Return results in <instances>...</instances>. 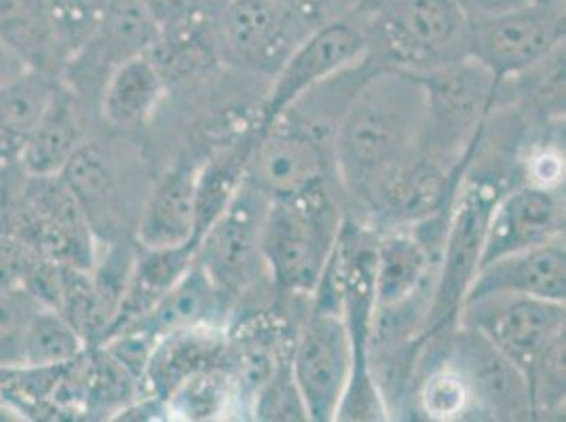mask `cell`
<instances>
[{
	"label": "cell",
	"instance_id": "8992f818",
	"mask_svg": "<svg viewBox=\"0 0 566 422\" xmlns=\"http://www.w3.org/2000/svg\"><path fill=\"white\" fill-rule=\"evenodd\" d=\"M503 190L495 171L478 173L472 167L465 169L450 203L424 338L447 334L457 326L461 306L482 262L491 211Z\"/></svg>",
	"mask_w": 566,
	"mask_h": 422
},
{
	"label": "cell",
	"instance_id": "e0dca14e",
	"mask_svg": "<svg viewBox=\"0 0 566 422\" xmlns=\"http://www.w3.org/2000/svg\"><path fill=\"white\" fill-rule=\"evenodd\" d=\"M197 165L180 159L153 180L134 229V241L146 247H169L195 241Z\"/></svg>",
	"mask_w": 566,
	"mask_h": 422
},
{
	"label": "cell",
	"instance_id": "6da1fadb",
	"mask_svg": "<svg viewBox=\"0 0 566 422\" xmlns=\"http://www.w3.org/2000/svg\"><path fill=\"white\" fill-rule=\"evenodd\" d=\"M421 72L377 64L357 87L334 138V173L347 205L368 222L385 187L421 155Z\"/></svg>",
	"mask_w": 566,
	"mask_h": 422
},
{
	"label": "cell",
	"instance_id": "83f0119b",
	"mask_svg": "<svg viewBox=\"0 0 566 422\" xmlns=\"http://www.w3.org/2000/svg\"><path fill=\"white\" fill-rule=\"evenodd\" d=\"M417 403L427 421L450 422L473 419L470 389L463 376L440 357L417 378Z\"/></svg>",
	"mask_w": 566,
	"mask_h": 422
},
{
	"label": "cell",
	"instance_id": "9a60e30c",
	"mask_svg": "<svg viewBox=\"0 0 566 422\" xmlns=\"http://www.w3.org/2000/svg\"><path fill=\"white\" fill-rule=\"evenodd\" d=\"M565 236V188L520 182L505 188L491 211L482 264Z\"/></svg>",
	"mask_w": 566,
	"mask_h": 422
},
{
	"label": "cell",
	"instance_id": "5b68a950",
	"mask_svg": "<svg viewBox=\"0 0 566 422\" xmlns=\"http://www.w3.org/2000/svg\"><path fill=\"white\" fill-rule=\"evenodd\" d=\"M354 363V338L326 268L324 279L308 298L290 352L292 376L305 399L308 421L336 419Z\"/></svg>",
	"mask_w": 566,
	"mask_h": 422
},
{
	"label": "cell",
	"instance_id": "f1b7e54d",
	"mask_svg": "<svg viewBox=\"0 0 566 422\" xmlns=\"http://www.w3.org/2000/svg\"><path fill=\"white\" fill-rule=\"evenodd\" d=\"M108 4L111 0H48L64 66L94 39Z\"/></svg>",
	"mask_w": 566,
	"mask_h": 422
},
{
	"label": "cell",
	"instance_id": "836d02e7",
	"mask_svg": "<svg viewBox=\"0 0 566 422\" xmlns=\"http://www.w3.org/2000/svg\"><path fill=\"white\" fill-rule=\"evenodd\" d=\"M142 2L155 13L159 24H166L210 0H142Z\"/></svg>",
	"mask_w": 566,
	"mask_h": 422
},
{
	"label": "cell",
	"instance_id": "d6986e66",
	"mask_svg": "<svg viewBox=\"0 0 566 422\" xmlns=\"http://www.w3.org/2000/svg\"><path fill=\"white\" fill-rule=\"evenodd\" d=\"M166 92V78L148 55L113 66L97 95V113L104 129L117 136L140 134L161 108Z\"/></svg>",
	"mask_w": 566,
	"mask_h": 422
},
{
	"label": "cell",
	"instance_id": "cb8c5ba5",
	"mask_svg": "<svg viewBox=\"0 0 566 422\" xmlns=\"http://www.w3.org/2000/svg\"><path fill=\"white\" fill-rule=\"evenodd\" d=\"M0 41L32 71L62 72L64 60L48 0H0Z\"/></svg>",
	"mask_w": 566,
	"mask_h": 422
},
{
	"label": "cell",
	"instance_id": "52a82bcc",
	"mask_svg": "<svg viewBox=\"0 0 566 422\" xmlns=\"http://www.w3.org/2000/svg\"><path fill=\"white\" fill-rule=\"evenodd\" d=\"M266 208L269 197L243 176L235 197L197 245L195 260L231 306L256 289L260 283L271 285L260 247Z\"/></svg>",
	"mask_w": 566,
	"mask_h": 422
},
{
	"label": "cell",
	"instance_id": "d590c367",
	"mask_svg": "<svg viewBox=\"0 0 566 422\" xmlns=\"http://www.w3.org/2000/svg\"><path fill=\"white\" fill-rule=\"evenodd\" d=\"M22 71H25L22 60L0 41V87Z\"/></svg>",
	"mask_w": 566,
	"mask_h": 422
},
{
	"label": "cell",
	"instance_id": "d4e9b609",
	"mask_svg": "<svg viewBox=\"0 0 566 422\" xmlns=\"http://www.w3.org/2000/svg\"><path fill=\"white\" fill-rule=\"evenodd\" d=\"M254 141V131L245 138L220 148L197 165L195 178V241L199 245L201 236L216 222V218L227 210L231 199L243 182L248 155Z\"/></svg>",
	"mask_w": 566,
	"mask_h": 422
},
{
	"label": "cell",
	"instance_id": "4fadbf2b",
	"mask_svg": "<svg viewBox=\"0 0 566 422\" xmlns=\"http://www.w3.org/2000/svg\"><path fill=\"white\" fill-rule=\"evenodd\" d=\"M366 55V32L354 18L340 15L313 28L273 74L254 131L273 125L311 87L361 62Z\"/></svg>",
	"mask_w": 566,
	"mask_h": 422
},
{
	"label": "cell",
	"instance_id": "30bf717a",
	"mask_svg": "<svg viewBox=\"0 0 566 422\" xmlns=\"http://www.w3.org/2000/svg\"><path fill=\"white\" fill-rule=\"evenodd\" d=\"M308 32L282 0H227L216 28L218 60L273 78Z\"/></svg>",
	"mask_w": 566,
	"mask_h": 422
},
{
	"label": "cell",
	"instance_id": "3957f363",
	"mask_svg": "<svg viewBox=\"0 0 566 422\" xmlns=\"http://www.w3.org/2000/svg\"><path fill=\"white\" fill-rule=\"evenodd\" d=\"M424 83V157L465 171L475 144L495 113L499 78L470 55L433 71Z\"/></svg>",
	"mask_w": 566,
	"mask_h": 422
},
{
	"label": "cell",
	"instance_id": "ffe728a7",
	"mask_svg": "<svg viewBox=\"0 0 566 422\" xmlns=\"http://www.w3.org/2000/svg\"><path fill=\"white\" fill-rule=\"evenodd\" d=\"M195 254L197 243L169 247H146L136 243V252L118 303L117 315L106 340L120 329L136 324L146 313H150L153 306L182 279V275L195 262Z\"/></svg>",
	"mask_w": 566,
	"mask_h": 422
},
{
	"label": "cell",
	"instance_id": "4316f807",
	"mask_svg": "<svg viewBox=\"0 0 566 422\" xmlns=\"http://www.w3.org/2000/svg\"><path fill=\"white\" fill-rule=\"evenodd\" d=\"M233 408L235 391L224 366L192 376L167 399V414L178 421H218Z\"/></svg>",
	"mask_w": 566,
	"mask_h": 422
},
{
	"label": "cell",
	"instance_id": "1f68e13d",
	"mask_svg": "<svg viewBox=\"0 0 566 422\" xmlns=\"http://www.w3.org/2000/svg\"><path fill=\"white\" fill-rule=\"evenodd\" d=\"M537 0H457L459 9L468 18V22L491 20L496 15H505L512 11H518L522 7H528Z\"/></svg>",
	"mask_w": 566,
	"mask_h": 422
},
{
	"label": "cell",
	"instance_id": "9c48e42d",
	"mask_svg": "<svg viewBox=\"0 0 566 422\" xmlns=\"http://www.w3.org/2000/svg\"><path fill=\"white\" fill-rule=\"evenodd\" d=\"M457 324L486 336L528 380L543 355L565 338L566 306L533 296L495 294L461 306Z\"/></svg>",
	"mask_w": 566,
	"mask_h": 422
},
{
	"label": "cell",
	"instance_id": "f546056e",
	"mask_svg": "<svg viewBox=\"0 0 566 422\" xmlns=\"http://www.w3.org/2000/svg\"><path fill=\"white\" fill-rule=\"evenodd\" d=\"M250 414L254 421H308L307 405L292 376L290 359H285L260 387L259 393L252 399Z\"/></svg>",
	"mask_w": 566,
	"mask_h": 422
},
{
	"label": "cell",
	"instance_id": "44dd1931",
	"mask_svg": "<svg viewBox=\"0 0 566 422\" xmlns=\"http://www.w3.org/2000/svg\"><path fill=\"white\" fill-rule=\"evenodd\" d=\"M87 138L83 102L62 81L45 115L25 138L18 165L28 176H60Z\"/></svg>",
	"mask_w": 566,
	"mask_h": 422
},
{
	"label": "cell",
	"instance_id": "603a6c76",
	"mask_svg": "<svg viewBox=\"0 0 566 422\" xmlns=\"http://www.w3.org/2000/svg\"><path fill=\"white\" fill-rule=\"evenodd\" d=\"M62 78L25 68L0 87V163L18 161L25 138L39 125Z\"/></svg>",
	"mask_w": 566,
	"mask_h": 422
},
{
	"label": "cell",
	"instance_id": "7c38bea8",
	"mask_svg": "<svg viewBox=\"0 0 566 422\" xmlns=\"http://www.w3.org/2000/svg\"><path fill=\"white\" fill-rule=\"evenodd\" d=\"M120 161L113 141L87 138L60 173L87 213L99 245L134 236L144 201L129 194L136 176L132 165Z\"/></svg>",
	"mask_w": 566,
	"mask_h": 422
},
{
	"label": "cell",
	"instance_id": "484cf974",
	"mask_svg": "<svg viewBox=\"0 0 566 422\" xmlns=\"http://www.w3.org/2000/svg\"><path fill=\"white\" fill-rule=\"evenodd\" d=\"M87 351L81 334L55 308L41 306L25 329V368H57L66 366Z\"/></svg>",
	"mask_w": 566,
	"mask_h": 422
},
{
	"label": "cell",
	"instance_id": "8fae6325",
	"mask_svg": "<svg viewBox=\"0 0 566 422\" xmlns=\"http://www.w3.org/2000/svg\"><path fill=\"white\" fill-rule=\"evenodd\" d=\"M442 357L463 376L473 403V419L533 421L528 380L518 366L478 329L457 324L440 334Z\"/></svg>",
	"mask_w": 566,
	"mask_h": 422
},
{
	"label": "cell",
	"instance_id": "ac0fdd59",
	"mask_svg": "<svg viewBox=\"0 0 566 422\" xmlns=\"http://www.w3.org/2000/svg\"><path fill=\"white\" fill-rule=\"evenodd\" d=\"M227 359V328L224 326H197V328L171 331L157 338L146 370H144V395L164 401L192 376L201 374Z\"/></svg>",
	"mask_w": 566,
	"mask_h": 422
},
{
	"label": "cell",
	"instance_id": "8d00e7d4",
	"mask_svg": "<svg viewBox=\"0 0 566 422\" xmlns=\"http://www.w3.org/2000/svg\"><path fill=\"white\" fill-rule=\"evenodd\" d=\"M210 2L218 4V7H224V2H227V0H210Z\"/></svg>",
	"mask_w": 566,
	"mask_h": 422
},
{
	"label": "cell",
	"instance_id": "7a4b0ae2",
	"mask_svg": "<svg viewBox=\"0 0 566 422\" xmlns=\"http://www.w3.org/2000/svg\"><path fill=\"white\" fill-rule=\"evenodd\" d=\"M345 215V199L336 180L292 199L269 201L260 247L277 298H311L315 294Z\"/></svg>",
	"mask_w": 566,
	"mask_h": 422
},
{
	"label": "cell",
	"instance_id": "ba28073f",
	"mask_svg": "<svg viewBox=\"0 0 566 422\" xmlns=\"http://www.w3.org/2000/svg\"><path fill=\"white\" fill-rule=\"evenodd\" d=\"M565 0H537L518 11L470 22L468 55L501 81L531 71L565 45Z\"/></svg>",
	"mask_w": 566,
	"mask_h": 422
},
{
	"label": "cell",
	"instance_id": "277c9868",
	"mask_svg": "<svg viewBox=\"0 0 566 422\" xmlns=\"http://www.w3.org/2000/svg\"><path fill=\"white\" fill-rule=\"evenodd\" d=\"M359 24L380 66L427 72L468 55L470 22L457 0H387Z\"/></svg>",
	"mask_w": 566,
	"mask_h": 422
},
{
	"label": "cell",
	"instance_id": "5bb4252c",
	"mask_svg": "<svg viewBox=\"0 0 566 422\" xmlns=\"http://www.w3.org/2000/svg\"><path fill=\"white\" fill-rule=\"evenodd\" d=\"M245 180L269 201L292 199L336 180L334 159L317 141L285 120H275L254 141L245 163Z\"/></svg>",
	"mask_w": 566,
	"mask_h": 422
},
{
	"label": "cell",
	"instance_id": "4dcf8cb0",
	"mask_svg": "<svg viewBox=\"0 0 566 422\" xmlns=\"http://www.w3.org/2000/svg\"><path fill=\"white\" fill-rule=\"evenodd\" d=\"M41 305L18 287H0V368H22L24 336Z\"/></svg>",
	"mask_w": 566,
	"mask_h": 422
},
{
	"label": "cell",
	"instance_id": "e575fe53",
	"mask_svg": "<svg viewBox=\"0 0 566 422\" xmlns=\"http://www.w3.org/2000/svg\"><path fill=\"white\" fill-rule=\"evenodd\" d=\"M382 2L387 0H336L338 15L354 18L357 22H364L368 15H373Z\"/></svg>",
	"mask_w": 566,
	"mask_h": 422
},
{
	"label": "cell",
	"instance_id": "7402d4cb",
	"mask_svg": "<svg viewBox=\"0 0 566 422\" xmlns=\"http://www.w3.org/2000/svg\"><path fill=\"white\" fill-rule=\"evenodd\" d=\"M231 308L203 266L195 260L182 279L129 328L146 331L155 340L180 329L197 326H224V313ZM125 328V329H129ZM123 331V329H120ZM118 334V331H117Z\"/></svg>",
	"mask_w": 566,
	"mask_h": 422
},
{
	"label": "cell",
	"instance_id": "2e32d148",
	"mask_svg": "<svg viewBox=\"0 0 566 422\" xmlns=\"http://www.w3.org/2000/svg\"><path fill=\"white\" fill-rule=\"evenodd\" d=\"M495 294H516L565 303V236L482 264L463 305Z\"/></svg>",
	"mask_w": 566,
	"mask_h": 422
},
{
	"label": "cell",
	"instance_id": "d6a6232c",
	"mask_svg": "<svg viewBox=\"0 0 566 422\" xmlns=\"http://www.w3.org/2000/svg\"><path fill=\"white\" fill-rule=\"evenodd\" d=\"M283 4L307 28L326 24L338 15L336 0H282Z\"/></svg>",
	"mask_w": 566,
	"mask_h": 422
}]
</instances>
